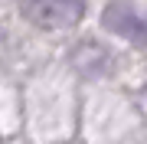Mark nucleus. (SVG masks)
<instances>
[{
	"label": "nucleus",
	"mask_w": 147,
	"mask_h": 144,
	"mask_svg": "<svg viewBox=\"0 0 147 144\" xmlns=\"http://www.w3.org/2000/svg\"><path fill=\"white\" fill-rule=\"evenodd\" d=\"M20 13L26 16L33 26L42 30H65L82 20L85 3H72V0H39V3H20Z\"/></svg>",
	"instance_id": "nucleus-1"
},
{
	"label": "nucleus",
	"mask_w": 147,
	"mask_h": 144,
	"mask_svg": "<svg viewBox=\"0 0 147 144\" xmlns=\"http://www.w3.org/2000/svg\"><path fill=\"white\" fill-rule=\"evenodd\" d=\"M105 26L118 36H124L127 43H137V46H147V16L137 13L134 7L127 3H108L105 7Z\"/></svg>",
	"instance_id": "nucleus-2"
}]
</instances>
